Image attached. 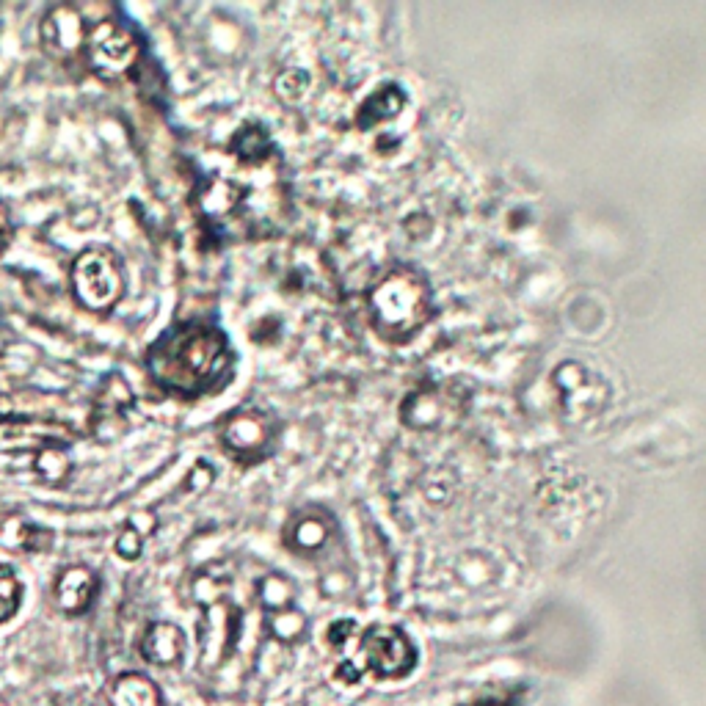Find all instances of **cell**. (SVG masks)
<instances>
[{"label":"cell","instance_id":"obj_20","mask_svg":"<svg viewBox=\"0 0 706 706\" xmlns=\"http://www.w3.org/2000/svg\"><path fill=\"white\" fill-rule=\"evenodd\" d=\"M116 552L127 560L138 558V552H141V536H138V530H133V527L122 530V536L116 541Z\"/></svg>","mask_w":706,"mask_h":706},{"label":"cell","instance_id":"obj_1","mask_svg":"<svg viewBox=\"0 0 706 706\" xmlns=\"http://www.w3.org/2000/svg\"><path fill=\"white\" fill-rule=\"evenodd\" d=\"M235 353L227 334L207 323H180L149 345L147 370L155 384L180 398H202L232 373Z\"/></svg>","mask_w":706,"mask_h":706},{"label":"cell","instance_id":"obj_8","mask_svg":"<svg viewBox=\"0 0 706 706\" xmlns=\"http://www.w3.org/2000/svg\"><path fill=\"white\" fill-rule=\"evenodd\" d=\"M86 31L89 28L83 23V14L69 3H61V6H53L45 14L42 28H39V39H42L47 56L56 58L61 64H69V61L83 56Z\"/></svg>","mask_w":706,"mask_h":706},{"label":"cell","instance_id":"obj_21","mask_svg":"<svg viewBox=\"0 0 706 706\" xmlns=\"http://www.w3.org/2000/svg\"><path fill=\"white\" fill-rule=\"evenodd\" d=\"M9 238H12V216H9V207L0 202V249Z\"/></svg>","mask_w":706,"mask_h":706},{"label":"cell","instance_id":"obj_17","mask_svg":"<svg viewBox=\"0 0 706 706\" xmlns=\"http://www.w3.org/2000/svg\"><path fill=\"white\" fill-rule=\"evenodd\" d=\"M114 706H158V690L149 679L138 673H127L114 687Z\"/></svg>","mask_w":706,"mask_h":706},{"label":"cell","instance_id":"obj_2","mask_svg":"<svg viewBox=\"0 0 706 706\" xmlns=\"http://www.w3.org/2000/svg\"><path fill=\"white\" fill-rule=\"evenodd\" d=\"M367 309L381 340L406 345L433 320V290L409 265H398L367 293Z\"/></svg>","mask_w":706,"mask_h":706},{"label":"cell","instance_id":"obj_9","mask_svg":"<svg viewBox=\"0 0 706 706\" xmlns=\"http://www.w3.org/2000/svg\"><path fill=\"white\" fill-rule=\"evenodd\" d=\"M133 389L127 387V381L122 376H108L103 381V387L97 392L94 400V431L97 436H103L105 425H116V433H122L127 428V411L133 406Z\"/></svg>","mask_w":706,"mask_h":706},{"label":"cell","instance_id":"obj_3","mask_svg":"<svg viewBox=\"0 0 706 706\" xmlns=\"http://www.w3.org/2000/svg\"><path fill=\"white\" fill-rule=\"evenodd\" d=\"M72 296L89 312H111L125 296V271L111 249L80 251L69 271Z\"/></svg>","mask_w":706,"mask_h":706},{"label":"cell","instance_id":"obj_13","mask_svg":"<svg viewBox=\"0 0 706 706\" xmlns=\"http://www.w3.org/2000/svg\"><path fill=\"white\" fill-rule=\"evenodd\" d=\"M229 152L243 163V166H257L265 163L271 152V136L262 125H243L229 141Z\"/></svg>","mask_w":706,"mask_h":706},{"label":"cell","instance_id":"obj_15","mask_svg":"<svg viewBox=\"0 0 706 706\" xmlns=\"http://www.w3.org/2000/svg\"><path fill=\"white\" fill-rule=\"evenodd\" d=\"M240 188L229 180H210V183L202 188L199 194V205H202V213L210 218H224L229 216L240 202Z\"/></svg>","mask_w":706,"mask_h":706},{"label":"cell","instance_id":"obj_5","mask_svg":"<svg viewBox=\"0 0 706 706\" xmlns=\"http://www.w3.org/2000/svg\"><path fill=\"white\" fill-rule=\"evenodd\" d=\"M83 58L97 78L119 80L141 58V39L119 20H100L86 31Z\"/></svg>","mask_w":706,"mask_h":706},{"label":"cell","instance_id":"obj_12","mask_svg":"<svg viewBox=\"0 0 706 706\" xmlns=\"http://www.w3.org/2000/svg\"><path fill=\"white\" fill-rule=\"evenodd\" d=\"M53 544V536L45 527L25 522L23 516H12L0 524V547L25 549V552H45Z\"/></svg>","mask_w":706,"mask_h":706},{"label":"cell","instance_id":"obj_7","mask_svg":"<svg viewBox=\"0 0 706 706\" xmlns=\"http://www.w3.org/2000/svg\"><path fill=\"white\" fill-rule=\"evenodd\" d=\"M467 398L450 384H425L400 403V422L411 431H447L461 422Z\"/></svg>","mask_w":706,"mask_h":706},{"label":"cell","instance_id":"obj_19","mask_svg":"<svg viewBox=\"0 0 706 706\" xmlns=\"http://www.w3.org/2000/svg\"><path fill=\"white\" fill-rule=\"evenodd\" d=\"M326 536H329V524L323 522L318 513L301 516V519L290 527V541H293L298 549L320 547V544L326 541Z\"/></svg>","mask_w":706,"mask_h":706},{"label":"cell","instance_id":"obj_16","mask_svg":"<svg viewBox=\"0 0 706 706\" xmlns=\"http://www.w3.org/2000/svg\"><path fill=\"white\" fill-rule=\"evenodd\" d=\"M34 469L50 486H61L72 472V458L64 445H45L34 450Z\"/></svg>","mask_w":706,"mask_h":706},{"label":"cell","instance_id":"obj_4","mask_svg":"<svg viewBox=\"0 0 706 706\" xmlns=\"http://www.w3.org/2000/svg\"><path fill=\"white\" fill-rule=\"evenodd\" d=\"M552 389L558 395V414L569 425H585L602 417L613 398V387L607 378L571 359L555 367Z\"/></svg>","mask_w":706,"mask_h":706},{"label":"cell","instance_id":"obj_6","mask_svg":"<svg viewBox=\"0 0 706 706\" xmlns=\"http://www.w3.org/2000/svg\"><path fill=\"white\" fill-rule=\"evenodd\" d=\"M279 436V422L271 411L238 409L224 417L218 428L221 447L240 464H257L271 453Z\"/></svg>","mask_w":706,"mask_h":706},{"label":"cell","instance_id":"obj_18","mask_svg":"<svg viewBox=\"0 0 706 706\" xmlns=\"http://www.w3.org/2000/svg\"><path fill=\"white\" fill-rule=\"evenodd\" d=\"M23 602V582L17 580L12 566L0 563V624H6Z\"/></svg>","mask_w":706,"mask_h":706},{"label":"cell","instance_id":"obj_14","mask_svg":"<svg viewBox=\"0 0 706 706\" xmlns=\"http://www.w3.org/2000/svg\"><path fill=\"white\" fill-rule=\"evenodd\" d=\"M183 651V632L171 624H155L149 627L147 638H144V654L149 660L160 662V665H169L180 657Z\"/></svg>","mask_w":706,"mask_h":706},{"label":"cell","instance_id":"obj_10","mask_svg":"<svg viewBox=\"0 0 706 706\" xmlns=\"http://www.w3.org/2000/svg\"><path fill=\"white\" fill-rule=\"evenodd\" d=\"M94 593H97V577L86 566H69L58 574L53 585L56 607L64 615L86 613L92 607Z\"/></svg>","mask_w":706,"mask_h":706},{"label":"cell","instance_id":"obj_11","mask_svg":"<svg viewBox=\"0 0 706 706\" xmlns=\"http://www.w3.org/2000/svg\"><path fill=\"white\" fill-rule=\"evenodd\" d=\"M406 105H409V94L403 92V86H398V83H384V86H378L376 92L367 97L365 103L359 105V111H356V127L365 130V133L367 130H376V127L398 119Z\"/></svg>","mask_w":706,"mask_h":706}]
</instances>
